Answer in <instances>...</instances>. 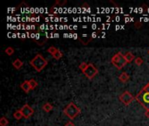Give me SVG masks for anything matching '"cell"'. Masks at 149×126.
<instances>
[{"label": "cell", "instance_id": "obj_24", "mask_svg": "<svg viewBox=\"0 0 149 126\" xmlns=\"http://www.w3.org/2000/svg\"><path fill=\"white\" fill-rule=\"evenodd\" d=\"M148 54H149V50H148Z\"/></svg>", "mask_w": 149, "mask_h": 126}, {"label": "cell", "instance_id": "obj_25", "mask_svg": "<svg viewBox=\"0 0 149 126\" xmlns=\"http://www.w3.org/2000/svg\"><path fill=\"white\" fill-rule=\"evenodd\" d=\"M148 85H149V82H148Z\"/></svg>", "mask_w": 149, "mask_h": 126}, {"label": "cell", "instance_id": "obj_8", "mask_svg": "<svg viewBox=\"0 0 149 126\" xmlns=\"http://www.w3.org/2000/svg\"><path fill=\"white\" fill-rule=\"evenodd\" d=\"M21 89L25 92V93H28L31 89V86H30V83H29V81H25L21 85H20Z\"/></svg>", "mask_w": 149, "mask_h": 126}, {"label": "cell", "instance_id": "obj_14", "mask_svg": "<svg viewBox=\"0 0 149 126\" xmlns=\"http://www.w3.org/2000/svg\"><path fill=\"white\" fill-rule=\"evenodd\" d=\"M8 124H9L8 119L5 116H3L1 117V119H0V125H1V126H7Z\"/></svg>", "mask_w": 149, "mask_h": 126}, {"label": "cell", "instance_id": "obj_10", "mask_svg": "<svg viewBox=\"0 0 149 126\" xmlns=\"http://www.w3.org/2000/svg\"><path fill=\"white\" fill-rule=\"evenodd\" d=\"M129 75H128V74L127 73H126V72H123V73H121V74L120 75V77H119V79L122 81V82H126V81H127L128 80H129Z\"/></svg>", "mask_w": 149, "mask_h": 126}, {"label": "cell", "instance_id": "obj_22", "mask_svg": "<svg viewBox=\"0 0 149 126\" xmlns=\"http://www.w3.org/2000/svg\"><path fill=\"white\" fill-rule=\"evenodd\" d=\"M141 25H142V23H140V22H136L135 23V27H137V28H139Z\"/></svg>", "mask_w": 149, "mask_h": 126}, {"label": "cell", "instance_id": "obj_9", "mask_svg": "<svg viewBox=\"0 0 149 126\" xmlns=\"http://www.w3.org/2000/svg\"><path fill=\"white\" fill-rule=\"evenodd\" d=\"M23 61H21V60H19V59H16L13 62H12V65H13V67H15V68H17V69H19V68H21V67L23 66Z\"/></svg>", "mask_w": 149, "mask_h": 126}, {"label": "cell", "instance_id": "obj_6", "mask_svg": "<svg viewBox=\"0 0 149 126\" xmlns=\"http://www.w3.org/2000/svg\"><path fill=\"white\" fill-rule=\"evenodd\" d=\"M133 99H134L133 96L129 91H125L120 96V100L126 105H129L133 101Z\"/></svg>", "mask_w": 149, "mask_h": 126}, {"label": "cell", "instance_id": "obj_12", "mask_svg": "<svg viewBox=\"0 0 149 126\" xmlns=\"http://www.w3.org/2000/svg\"><path fill=\"white\" fill-rule=\"evenodd\" d=\"M125 58H126V61L127 62H132L133 60H134V55H133V53H131V52H127L126 54H125Z\"/></svg>", "mask_w": 149, "mask_h": 126}, {"label": "cell", "instance_id": "obj_4", "mask_svg": "<svg viewBox=\"0 0 149 126\" xmlns=\"http://www.w3.org/2000/svg\"><path fill=\"white\" fill-rule=\"evenodd\" d=\"M112 63L119 69H121L124 66H126V64L127 63L125 55L119 52L116 54H114L112 58Z\"/></svg>", "mask_w": 149, "mask_h": 126}, {"label": "cell", "instance_id": "obj_17", "mask_svg": "<svg viewBox=\"0 0 149 126\" xmlns=\"http://www.w3.org/2000/svg\"><path fill=\"white\" fill-rule=\"evenodd\" d=\"M29 83H30V86H31V90H34L37 86H38V82L34 80V79H31L29 81Z\"/></svg>", "mask_w": 149, "mask_h": 126}, {"label": "cell", "instance_id": "obj_5", "mask_svg": "<svg viewBox=\"0 0 149 126\" xmlns=\"http://www.w3.org/2000/svg\"><path fill=\"white\" fill-rule=\"evenodd\" d=\"M98 69L95 67V66L93 65V64H92V63H89L88 64V66H87V67L85 68V71H83V73H84V74L87 77V78H89V79H92L97 74H98Z\"/></svg>", "mask_w": 149, "mask_h": 126}, {"label": "cell", "instance_id": "obj_16", "mask_svg": "<svg viewBox=\"0 0 149 126\" xmlns=\"http://www.w3.org/2000/svg\"><path fill=\"white\" fill-rule=\"evenodd\" d=\"M14 52H15V50H14V48H12V47H8L5 50V53L7 54V55H12L13 54H14Z\"/></svg>", "mask_w": 149, "mask_h": 126}, {"label": "cell", "instance_id": "obj_23", "mask_svg": "<svg viewBox=\"0 0 149 126\" xmlns=\"http://www.w3.org/2000/svg\"><path fill=\"white\" fill-rule=\"evenodd\" d=\"M145 116H146V117L149 118V109H146V113H145Z\"/></svg>", "mask_w": 149, "mask_h": 126}, {"label": "cell", "instance_id": "obj_13", "mask_svg": "<svg viewBox=\"0 0 149 126\" xmlns=\"http://www.w3.org/2000/svg\"><path fill=\"white\" fill-rule=\"evenodd\" d=\"M13 117H14L15 119H17V120L21 119V118L23 117V114H22L21 110H20V109H17V110L13 113Z\"/></svg>", "mask_w": 149, "mask_h": 126}, {"label": "cell", "instance_id": "obj_7", "mask_svg": "<svg viewBox=\"0 0 149 126\" xmlns=\"http://www.w3.org/2000/svg\"><path fill=\"white\" fill-rule=\"evenodd\" d=\"M22 114H23V116L25 118H29L30 116H32V114L34 113V109L28 104H25L21 109H20Z\"/></svg>", "mask_w": 149, "mask_h": 126}, {"label": "cell", "instance_id": "obj_11", "mask_svg": "<svg viewBox=\"0 0 149 126\" xmlns=\"http://www.w3.org/2000/svg\"><path fill=\"white\" fill-rule=\"evenodd\" d=\"M42 109H44L45 112H50V111H51V110L53 109V106L51 103H45L43 105Z\"/></svg>", "mask_w": 149, "mask_h": 126}, {"label": "cell", "instance_id": "obj_20", "mask_svg": "<svg viewBox=\"0 0 149 126\" xmlns=\"http://www.w3.org/2000/svg\"><path fill=\"white\" fill-rule=\"evenodd\" d=\"M87 66H88V63H86V62H81L80 65H79V68H80V69L82 70V72H83V71L85 70V68L87 67Z\"/></svg>", "mask_w": 149, "mask_h": 126}, {"label": "cell", "instance_id": "obj_2", "mask_svg": "<svg viewBox=\"0 0 149 126\" xmlns=\"http://www.w3.org/2000/svg\"><path fill=\"white\" fill-rule=\"evenodd\" d=\"M47 61L43 57V55L42 54H36L35 55V57L34 58H32L31 61H30V64L35 68V70L36 71H38V72H40V71H42L44 68V67L47 65Z\"/></svg>", "mask_w": 149, "mask_h": 126}, {"label": "cell", "instance_id": "obj_18", "mask_svg": "<svg viewBox=\"0 0 149 126\" xmlns=\"http://www.w3.org/2000/svg\"><path fill=\"white\" fill-rule=\"evenodd\" d=\"M53 58H54V59H56V60H59V59L63 56V54H62V52H61V51L58 50V52H57L55 54H53Z\"/></svg>", "mask_w": 149, "mask_h": 126}, {"label": "cell", "instance_id": "obj_15", "mask_svg": "<svg viewBox=\"0 0 149 126\" xmlns=\"http://www.w3.org/2000/svg\"><path fill=\"white\" fill-rule=\"evenodd\" d=\"M58 48H56L55 47H50L48 49H47V53H49V54H51L52 55H53V54H55L57 52H58Z\"/></svg>", "mask_w": 149, "mask_h": 126}, {"label": "cell", "instance_id": "obj_1", "mask_svg": "<svg viewBox=\"0 0 149 126\" xmlns=\"http://www.w3.org/2000/svg\"><path fill=\"white\" fill-rule=\"evenodd\" d=\"M135 99L146 109H149V85L143 88V90L136 96Z\"/></svg>", "mask_w": 149, "mask_h": 126}, {"label": "cell", "instance_id": "obj_21", "mask_svg": "<svg viewBox=\"0 0 149 126\" xmlns=\"http://www.w3.org/2000/svg\"><path fill=\"white\" fill-rule=\"evenodd\" d=\"M65 126H75V124L72 123V122H71V121H69V122H67L66 124H65Z\"/></svg>", "mask_w": 149, "mask_h": 126}, {"label": "cell", "instance_id": "obj_3", "mask_svg": "<svg viewBox=\"0 0 149 126\" xmlns=\"http://www.w3.org/2000/svg\"><path fill=\"white\" fill-rule=\"evenodd\" d=\"M80 109L72 102H71L65 109H64V113L70 119H74L79 113H80Z\"/></svg>", "mask_w": 149, "mask_h": 126}, {"label": "cell", "instance_id": "obj_19", "mask_svg": "<svg viewBox=\"0 0 149 126\" xmlns=\"http://www.w3.org/2000/svg\"><path fill=\"white\" fill-rule=\"evenodd\" d=\"M134 62L136 63V65L140 66V65H142V63H143V60H142V58H140V57H137V58H135Z\"/></svg>", "mask_w": 149, "mask_h": 126}]
</instances>
